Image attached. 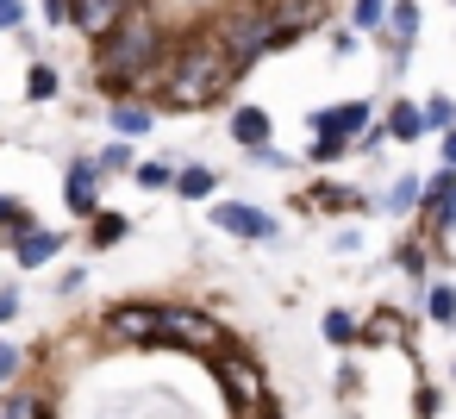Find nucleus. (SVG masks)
<instances>
[{
	"instance_id": "f257e3e1",
	"label": "nucleus",
	"mask_w": 456,
	"mask_h": 419,
	"mask_svg": "<svg viewBox=\"0 0 456 419\" xmlns=\"http://www.w3.org/2000/svg\"><path fill=\"white\" fill-rule=\"evenodd\" d=\"M232 82H244V76L232 70V57L219 51V38L200 26V32L169 38V57H163V70H157L151 88H157V107H169V113H200V107L225 101Z\"/></svg>"
},
{
	"instance_id": "f03ea898",
	"label": "nucleus",
	"mask_w": 456,
	"mask_h": 419,
	"mask_svg": "<svg viewBox=\"0 0 456 419\" xmlns=\"http://www.w3.org/2000/svg\"><path fill=\"white\" fill-rule=\"evenodd\" d=\"M163 57H169V32H163V20L151 13V7H132L101 45H94V82H157V70H163Z\"/></svg>"
},
{
	"instance_id": "7ed1b4c3",
	"label": "nucleus",
	"mask_w": 456,
	"mask_h": 419,
	"mask_svg": "<svg viewBox=\"0 0 456 419\" xmlns=\"http://www.w3.org/2000/svg\"><path fill=\"white\" fill-rule=\"evenodd\" d=\"M207 32L219 38V51L232 57L238 76H250L269 51H281V26H275V7H269V0H225Z\"/></svg>"
},
{
	"instance_id": "20e7f679",
	"label": "nucleus",
	"mask_w": 456,
	"mask_h": 419,
	"mask_svg": "<svg viewBox=\"0 0 456 419\" xmlns=\"http://www.w3.org/2000/svg\"><path fill=\"white\" fill-rule=\"evenodd\" d=\"M157 350H188V357L219 363V357H225V350H238V344H232V332H225L207 307L163 300V313H157Z\"/></svg>"
},
{
	"instance_id": "39448f33",
	"label": "nucleus",
	"mask_w": 456,
	"mask_h": 419,
	"mask_svg": "<svg viewBox=\"0 0 456 419\" xmlns=\"http://www.w3.org/2000/svg\"><path fill=\"white\" fill-rule=\"evenodd\" d=\"M157 313H163V300H119V307H107L101 338H113V344H138V350H157Z\"/></svg>"
},
{
	"instance_id": "423d86ee",
	"label": "nucleus",
	"mask_w": 456,
	"mask_h": 419,
	"mask_svg": "<svg viewBox=\"0 0 456 419\" xmlns=\"http://www.w3.org/2000/svg\"><path fill=\"white\" fill-rule=\"evenodd\" d=\"M213 226L225 238H244V244H275L281 238V219L269 207H250V201H213Z\"/></svg>"
},
{
	"instance_id": "0eeeda50",
	"label": "nucleus",
	"mask_w": 456,
	"mask_h": 419,
	"mask_svg": "<svg viewBox=\"0 0 456 419\" xmlns=\"http://www.w3.org/2000/svg\"><path fill=\"white\" fill-rule=\"evenodd\" d=\"M213 369H219V388H225V400H232V413H238V419H250V413L269 400V394H263V369H256L244 350H225Z\"/></svg>"
},
{
	"instance_id": "6e6552de",
	"label": "nucleus",
	"mask_w": 456,
	"mask_h": 419,
	"mask_svg": "<svg viewBox=\"0 0 456 419\" xmlns=\"http://www.w3.org/2000/svg\"><path fill=\"white\" fill-rule=\"evenodd\" d=\"M306 126H313V138H344V144L356 151V138L375 126V107H369V101H338V107L306 113Z\"/></svg>"
},
{
	"instance_id": "1a4fd4ad",
	"label": "nucleus",
	"mask_w": 456,
	"mask_h": 419,
	"mask_svg": "<svg viewBox=\"0 0 456 419\" xmlns=\"http://www.w3.org/2000/svg\"><path fill=\"white\" fill-rule=\"evenodd\" d=\"M101 182H107V169L94 157H76L63 169V207H69V219H94L101 213Z\"/></svg>"
},
{
	"instance_id": "9d476101",
	"label": "nucleus",
	"mask_w": 456,
	"mask_h": 419,
	"mask_svg": "<svg viewBox=\"0 0 456 419\" xmlns=\"http://www.w3.org/2000/svg\"><path fill=\"white\" fill-rule=\"evenodd\" d=\"M419 213H425L431 238H450V232H456V169H437V176L425 182V194H419Z\"/></svg>"
},
{
	"instance_id": "9b49d317",
	"label": "nucleus",
	"mask_w": 456,
	"mask_h": 419,
	"mask_svg": "<svg viewBox=\"0 0 456 419\" xmlns=\"http://www.w3.org/2000/svg\"><path fill=\"white\" fill-rule=\"evenodd\" d=\"M269 7H275V26H281V51L325 26V0H269Z\"/></svg>"
},
{
	"instance_id": "f8f14e48",
	"label": "nucleus",
	"mask_w": 456,
	"mask_h": 419,
	"mask_svg": "<svg viewBox=\"0 0 456 419\" xmlns=\"http://www.w3.org/2000/svg\"><path fill=\"white\" fill-rule=\"evenodd\" d=\"M132 7H138V0H76V32H82L88 45H101Z\"/></svg>"
},
{
	"instance_id": "ddd939ff",
	"label": "nucleus",
	"mask_w": 456,
	"mask_h": 419,
	"mask_svg": "<svg viewBox=\"0 0 456 419\" xmlns=\"http://www.w3.org/2000/svg\"><path fill=\"white\" fill-rule=\"evenodd\" d=\"M107 126H113V138H126V144H132V138H151V132H157V101H144V94H138V101H113Z\"/></svg>"
},
{
	"instance_id": "4468645a",
	"label": "nucleus",
	"mask_w": 456,
	"mask_h": 419,
	"mask_svg": "<svg viewBox=\"0 0 456 419\" xmlns=\"http://www.w3.org/2000/svg\"><path fill=\"white\" fill-rule=\"evenodd\" d=\"M57 251H63V232H51V226H26L13 238V263L20 269H45V263H57Z\"/></svg>"
},
{
	"instance_id": "2eb2a0df",
	"label": "nucleus",
	"mask_w": 456,
	"mask_h": 419,
	"mask_svg": "<svg viewBox=\"0 0 456 419\" xmlns=\"http://www.w3.org/2000/svg\"><path fill=\"white\" fill-rule=\"evenodd\" d=\"M225 132H232V144H238V151H263V144L275 138V119H269L263 107H232Z\"/></svg>"
},
{
	"instance_id": "dca6fc26",
	"label": "nucleus",
	"mask_w": 456,
	"mask_h": 419,
	"mask_svg": "<svg viewBox=\"0 0 456 419\" xmlns=\"http://www.w3.org/2000/svg\"><path fill=\"white\" fill-rule=\"evenodd\" d=\"M381 126H387V138H394V144H419V138L431 132V126H425V107H419V101H394Z\"/></svg>"
},
{
	"instance_id": "f3484780",
	"label": "nucleus",
	"mask_w": 456,
	"mask_h": 419,
	"mask_svg": "<svg viewBox=\"0 0 456 419\" xmlns=\"http://www.w3.org/2000/svg\"><path fill=\"white\" fill-rule=\"evenodd\" d=\"M126 238H132V219L113 213V207H101V213L88 219V251H113V244H126Z\"/></svg>"
},
{
	"instance_id": "a211bd4d",
	"label": "nucleus",
	"mask_w": 456,
	"mask_h": 419,
	"mask_svg": "<svg viewBox=\"0 0 456 419\" xmlns=\"http://www.w3.org/2000/svg\"><path fill=\"white\" fill-rule=\"evenodd\" d=\"M175 194H182V201H213V194H219V169H207V163L175 169Z\"/></svg>"
},
{
	"instance_id": "6ab92c4d",
	"label": "nucleus",
	"mask_w": 456,
	"mask_h": 419,
	"mask_svg": "<svg viewBox=\"0 0 456 419\" xmlns=\"http://www.w3.org/2000/svg\"><path fill=\"white\" fill-rule=\"evenodd\" d=\"M319 332H325V344H338V350H350V344L362 338V325H356V313H344V307H331V313L319 319Z\"/></svg>"
},
{
	"instance_id": "aec40b11",
	"label": "nucleus",
	"mask_w": 456,
	"mask_h": 419,
	"mask_svg": "<svg viewBox=\"0 0 456 419\" xmlns=\"http://www.w3.org/2000/svg\"><path fill=\"white\" fill-rule=\"evenodd\" d=\"M0 419H51V400H45V394H26V388H13L7 400H0Z\"/></svg>"
},
{
	"instance_id": "412c9836",
	"label": "nucleus",
	"mask_w": 456,
	"mask_h": 419,
	"mask_svg": "<svg viewBox=\"0 0 456 419\" xmlns=\"http://www.w3.org/2000/svg\"><path fill=\"white\" fill-rule=\"evenodd\" d=\"M57 94H63L57 63H32V70H26V101H57Z\"/></svg>"
},
{
	"instance_id": "4be33fe9",
	"label": "nucleus",
	"mask_w": 456,
	"mask_h": 419,
	"mask_svg": "<svg viewBox=\"0 0 456 419\" xmlns=\"http://www.w3.org/2000/svg\"><path fill=\"white\" fill-rule=\"evenodd\" d=\"M419 194H425V182H419V176H394V188L381 194V207L400 219V213H412V207H419Z\"/></svg>"
},
{
	"instance_id": "5701e85b",
	"label": "nucleus",
	"mask_w": 456,
	"mask_h": 419,
	"mask_svg": "<svg viewBox=\"0 0 456 419\" xmlns=\"http://www.w3.org/2000/svg\"><path fill=\"white\" fill-rule=\"evenodd\" d=\"M313 207H325V213H356V207H369V194H356V188H331V182H319V188H313Z\"/></svg>"
},
{
	"instance_id": "b1692460",
	"label": "nucleus",
	"mask_w": 456,
	"mask_h": 419,
	"mask_svg": "<svg viewBox=\"0 0 456 419\" xmlns=\"http://www.w3.org/2000/svg\"><path fill=\"white\" fill-rule=\"evenodd\" d=\"M394 269H400V275H406L412 288H425V269H431V251H425V244L412 238V244H400V251H394Z\"/></svg>"
},
{
	"instance_id": "393cba45",
	"label": "nucleus",
	"mask_w": 456,
	"mask_h": 419,
	"mask_svg": "<svg viewBox=\"0 0 456 419\" xmlns=\"http://www.w3.org/2000/svg\"><path fill=\"white\" fill-rule=\"evenodd\" d=\"M425 319L431 325H456V288L450 282H431L425 288Z\"/></svg>"
},
{
	"instance_id": "a878e982",
	"label": "nucleus",
	"mask_w": 456,
	"mask_h": 419,
	"mask_svg": "<svg viewBox=\"0 0 456 419\" xmlns=\"http://www.w3.org/2000/svg\"><path fill=\"white\" fill-rule=\"evenodd\" d=\"M26 226H38L32 213H26V201H13V194H0V244H13Z\"/></svg>"
},
{
	"instance_id": "bb28decb",
	"label": "nucleus",
	"mask_w": 456,
	"mask_h": 419,
	"mask_svg": "<svg viewBox=\"0 0 456 419\" xmlns=\"http://www.w3.org/2000/svg\"><path fill=\"white\" fill-rule=\"evenodd\" d=\"M175 169H182V163H169V157H151V163H138V169H132V182L157 194V188H175Z\"/></svg>"
},
{
	"instance_id": "cd10ccee",
	"label": "nucleus",
	"mask_w": 456,
	"mask_h": 419,
	"mask_svg": "<svg viewBox=\"0 0 456 419\" xmlns=\"http://www.w3.org/2000/svg\"><path fill=\"white\" fill-rule=\"evenodd\" d=\"M362 344H406L400 313H394V307H381V313H375V325H362Z\"/></svg>"
},
{
	"instance_id": "c85d7f7f",
	"label": "nucleus",
	"mask_w": 456,
	"mask_h": 419,
	"mask_svg": "<svg viewBox=\"0 0 456 419\" xmlns=\"http://www.w3.org/2000/svg\"><path fill=\"white\" fill-rule=\"evenodd\" d=\"M387 7H394V0H356V7H350V26H356V32H381V26H387Z\"/></svg>"
},
{
	"instance_id": "c756f323",
	"label": "nucleus",
	"mask_w": 456,
	"mask_h": 419,
	"mask_svg": "<svg viewBox=\"0 0 456 419\" xmlns=\"http://www.w3.org/2000/svg\"><path fill=\"white\" fill-rule=\"evenodd\" d=\"M94 163H101V169H107V176H132V163H138V151H132V144H126V138H113V144H107V151H101V157H94Z\"/></svg>"
},
{
	"instance_id": "7c9ffc66",
	"label": "nucleus",
	"mask_w": 456,
	"mask_h": 419,
	"mask_svg": "<svg viewBox=\"0 0 456 419\" xmlns=\"http://www.w3.org/2000/svg\"><path fill=\"white\" fill-rule=\"evenodd\" d=\"M425 126L444 138V132L456 126V101H450V94H431V101H425Z\"/></svg>"
},
{
	"instance_id": "2f4dec72",
	"label": "nucleus",
	"mask_w": 456,
	"mask_h": 419,
	"mask_svg": "<svg viewBox=\"0 0 456 419\" xmlns=\"http://www.w3.org/2000/svg\"><path fill=\"white\" fill-rule=\"evenodd\" d=\"M20 369H26V350L0 338V388H13V375H20Z\"/></svg>"
},
{
	"instance_id": "473e14b6",
	"label": "nucleus",
	"mask_w": 456,
	"mask_h": 419,
	"mask_svg": "<svg viewBox=\"0 0 456 419\" xmlns=\"http://www.w3.org/2000/svg\"><path fill=\"white\" fill-rule=\"evenodd\" d=\"M306 157H313V163H344V157H350V144H344V138H313V151H306Z\"/></svg>"
},
{
	"instance_id": "72a5a7b5",
	"label": "nucleus",
	"mask_w": 456,
	"mask_h": 419,
	"mask_svg": "<svg viewBox=\"0 0 456 419\" xmlns=\"http://www.w3.org/2000/svg\"><path fill=\"white\" fill-rule=\"evenodd\" d=\"M45 26H76V0H45Z\"/></svg>"
},
{
	"instance_id": "f704fd0d",
	"label": "nucleus",
	"mask_w": 456,
	"mask_h": 419,
	"mask_svg": "<svg viewBox=\"0 0 456 419\" xmlns=\"http://www.w3.org/2000/svg\"><path fill=\"white\" fill-rule=\"evenodd\" d=\"M0 32H26V7H20V0H0Z\"/></svg>"
},
{
	"instance_id": "c9c22d12",
	"label": "nucleus",
	"mask_w": 456,
	"mask_h": 419,
	"mask_svg": "<svg viewBox=\"0 0 456 419\" xmlns=\"http://www.w3.org/2000/svg\"><path fill=\"white\" fill-rule=\"evenodd\" d=\"M20 319V288H0V332Z\"/></svg>"
},
{
	"instance_id": "e433bc0d",
	"label": "nucleus",
	"mask_w": 456,
	"mask_h": 419,
	"mask_svg": "<svg viewBox=\"0 0 456 419\" xmlns=\"http://www.w3.org/2000/svg\"><path fill=\"white\" fill-rule=\"evenodd\" d=\"M250 157H256V163H263V169H294V163H288V157H281V151H275V144H263V151H250Z\"/></svg>"
},
{
	"instance_id": "4c0bfd02",
	"label": "nucleus",
	"mask_w": 456,
	"mask_h": 419,
	"mask_svg": "<svg viewBox=\"0 0 456 419\" xmlns=\"http://www.w3.org/2000/svg\"><path fill=\"white\" fill-rule=\"evenodd\" d=\"M356 38H362V32H356V26H344V32H331V51L344 57V51H356Z\"/></svg>"
},
{
	"instance_id": "58836bf2",
	"label": "nucleus",
	"mask_w": 456,
	"mask_h": 419,
	"mask_svg": "<svg viewBox=\"0 0 456 419\" xmlns=\"http://www.w3.org/2000/svg\"><path fill=\"white\" fill-rule=\"evenodd\" d=\"M412 407H419V419H437V388H419V400H412Z\"/></svg>"
},
{
	"instance_id": "ea45409f",
	"label": "nucleus",
	"mask_w": 456,
	"mask_h": 419,
	"mask_svg": "<svg viewBox=\"0 0 456 419\" xmlns=\"http://www.w3.org/2000/svg\"><path fill=\"white\" fill-rule=\"evenodd\" d=\"M82 282H88L82 269H63V282H57V294H82Z\"/></svg>"
},
{
	"instance_id": "a19ab883",
	"label": "nucleus",
	"mask_w": 456,
	"mask_h": 419,
	"mask_svg": "<svg viewBox=\"0 0 456 419\" xmlns=\"http://www.w3.org/2000/svg\"><path fill=\"white\" fill-rule=\"evenodd\" d=\"M444 169H456V126L444 132Z\"/></svg>"
},
{
	"instance_id": "79ce46f5",
	"label": "nucleus",
	"mask_w": 456,
	"mask_h": 419,
	"mask_svg": "<svg viewBox=\"0 0 456 419\" xmlns=\"http://www.w3.org/2000/svg\"><path fill=\"white\" fill-rule=\"evenodd\" d=\"M450 375H456V363H450Z\"/></svg>"
}]
</instances>
